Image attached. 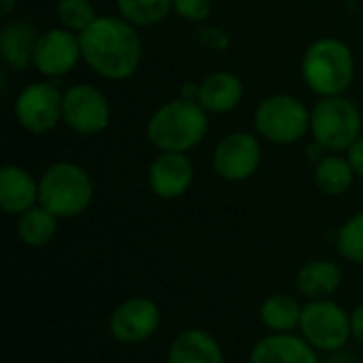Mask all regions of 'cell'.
Wrapping results in <instances>:
<instances>
[{
	"instance_id": "cell-2",
	"label": "cell",
	"mask_w": 363,
	"mask_h": 363,
	"mask_svg": "<svg viewBox=\"0 0 363 363\" xmlns=\"http://www.w3.org/2000/svg\"><path fill=\"white\" fill-rule=\"evenodd\" d=\"M208 132V113L189 98L162 104L147 123V138L166 153H187L198 147Z\"/></svg>"
},
{
	"instance_id": "cell-16",
	"label": "cell",
	"mask_w": 363,
	"mask_h": 363,
	"mask_svg": "<svg viewBox=\"0 0 363 363\" xmlns=\"http://www.w3.org/2000/svg\"><path fill=\"white\" fill-rule=\"evenodd\" d=\"M242 100V81L228 70L206 74L198 85V104L206 113L223 115L234 111Z\"/></svg>"
},
{
	"instance_id": "cell-26",
	"label": "cell",
	"mask_w": 363,
	"mask_h": 363,
	"mask_svg": "<svg viewBox=\"0 0 363 363\" xmlns=\"http://www.w3.org/2000/svg\"><path fill=\"white\" fill-rule=\"evenodd\" d=\"M172 11L187 21H204L213 11V0H172Z\"/></svg>"
},
{
	"instance_id": "cell-5",
	"label": "cell",
	"mask_w": 363,
	"mask_h": 363,
	"mask_svg": "<svg viewBox=\"0 0 363 363\" xmlns=\"http://www.w3.org/2000/svg\"><path fill=\"white\" fill-rule=\"evenodd\" d=\"M311 132L325 151H349L362 136V111L347 96L321 98L311 111Z\"/></svg>"
},
{
	"instance_id": "cell-7",
	"label": "cell",
	"mask_w": 363,
	"mask_h": 363,
	"mask_svg": "<svg viewBox=\"0 0 363 363\" xmlns=\"http://www.w3.org/2000/svg\"><path fill=\"white\" fill-rule=\"evenodd\" d=\"M300 334L323 353H336L353 338L351 313L332 300H311L302 306Z\"/></svg>"
},
{
	"instance_id": "cell-14",
	"label": "cell",
	"mask_w": 363,
	"mask_h": 363,
	"mask_svg": "<svg viewBox=\"0 0 363 363\" xmlns=\"http://www.w3.org/2000/svg\"><path fill=\"white\" fill-rule=\"evenodd\" d=\"M249 363H319L317 349L300 334H270L262 338L251 355Z\"/></svg>"
},
{
	"instance_id": "cell-23",
	"label": "cell",
	"mask_w": 363,
	"mask_h": 363,
	"mask_svg": "<svg viewBox=\"0 0 363 363\" xmlns=\"http://www.w3.org/2000/svg\"><path fill=\"white\" fill-rule=\"evenodd\" d=\"M119 15L136 28L160 23L172 11V0H115Z\"/></svg>"
},
{
	"instance_id": "cell-1",
	"label": "cell",
	"mask_w": 363,
	"mask_h": 363,
	"mask_svg": "<svg viewBox=\"0 0 363 363\" xmlns=\"http://www.w3.org/2000/svg\"><path fill=\"white\" fill-rule=\"evenodd\" d=\"M83 62L108 81L130 79L143 60V40L136 26L123 17L102 15L79 34Z\"/></svg>"
},
{
	"instance_id": "cell-20",
	"label": "cell",
	"mask_w": 363,
	"mask_h": 363,
	"mask_svg": "<svg viewBox=\"0 0 363 363\" xmlns=\"http://www.w3.org/2000/svg\"><path fill=\"white\" fill-rule=\"evenodd\" d=\"M259 319L264 328L272 334H289L294 330H300L302 306L296 298L287 294H272L262 302Z\"/></svg>"
},
{
	"instance_id": "cell-21",
	"label": "cell",
	"mask_w": 363,
	"mask_h": 363,
	"mask_svg": "<svg viewBox=\"0 0 363 363\" xmlns=\"http://www.w3.org/2000/svg\"><path fill=\"white\" fill-rule=\"evenodd\" d=\"M355 170L349 164L347 157H340L336 153L325 155L317 166H315V185L319 191L325 196H342L351 189L355 181Z\"/></svg>"
},
{
	"instance_id": "cell-15",
	"label": "cell",
	"mask_w": 363,
	"mask_h": 363,
	"mask_svg": "<svg viewBox=\"0 0 363 363\" xmlns=\"http://www.w3.org/2000/svg\"><path fill=\"white\" fill-rule=\"evenodd\" d=\"M36 28L26 19H11L0 30V57L13 70H26L34 62L38 43Z\"/></svg>"
},
{
	"instance_id": "cell-17",
	"label": "cell",
	"mask_w": 363,
	"mask_h": 363,
	"mask_svg": "<svg viewBox=\"0 0 363 363\" xmlns=\"http://www.w3.org/2000/svg\"><path fill=\"white\" fill-rule=\"evenodd\" d=\"M38 204V181L19 166L0 170V208L6 215H21Z\"/></svg>"
},
{
	"instance_id": "cell-11",
	"label": "cell",
	"mask_w": 363,
	"mask_h": 363,
	"mask_svg": "<svg viewBox=\"0 0 363 363\" xmlns=\"http://www.w3.org/2000/svg\"><path fill=\"white\" fill-rule=\"evenodd\" d=\"M160 319L162 315L153 300L128 298L111 313L108 332L121 345H138L157 332Z\"/></svg>"
},
{
	"instance_id": "cell-8",
	"label": "cell",
	"mask_w": 363,
	"mask_h": 363,
	"mask_svg": "<svg viewBox=\"0 0 363 363\" xmlns=\"http://www.w3.org/2000/svg\"><path fill=\"white\" fill-rule=\"evenodd\" d=\"M64 94L51 81L28 83L13 106L17 123L30 134H47L62 121Z\"/></svg>"
},
{
	"instance_id": "cell-3",
	"label": "cell",
	"mask_w": 363,
	"mask_h": 363,
	"mask_svg": "<svg viewBox=\"0 0 363 363\" xmlns=\"http://www.w3.org/2000/svg\"><path fill=\"white\" fill-rule=\"evenodd\" d=\"M355 77L351 47L334 36L315 40L302 57V79L321 98L342 96Z\"/></svg>"
},
{
	"instance_id": "cell-18",
	"label": "cell",
	"mask_w": 363,
	"mask_h": 363,
	"mask_svg": "<svg viewBox=\"0 0 363 363\" xmlns=\"http://www.w3.org/2000/svg\"><path fill=\"white\" fill-rule=\"evenodd\" d=\"M166 363H225V357L211 332L189 328L172 340Z\"/></svg>"
},
{
	"instance_id": "cell-25",
	"label": "cell",
	"mask_w": 363,
	"mask_h": 363,
	"mask_svg": "<svg viewBox=\"0 0 363 363\" xmlns=\"http://www.w3.org/2000/svg\"><path fill=\"white\" fill-rule=\"evenodd\" d=\"M336 247L345 259L353 264H363V211L345 221L338 232Z\"/></svg>"
},
{
	"instance_id": "cell-29",
	"label": "cell",
	"mask_w": 363,
	"mask_h": 363,
	"mask_svg": "<svg viewBox=\"0 0 363 363\" xmlns=\"http://www.w3.org/2000/svg\"><path fill=\"white\" fill-rule=\"evenodd\" d=\"M15 4H17V0H0V15L2 17H9L11 11L15 9Z\"/></svg>"
},
{
	"instance_id": "cell-22",
	"label": "cell",
	"mask_w": 363,
	"mask_h": 363,
	"mask_svg": "<svg viewBox=\"0 0 363 363\" xmlns=\"http://www.w3.org/2000/svg\"><path fill=\"white\" fill-rule=\"evenodd\" d=\"M57 232V217L43 204H36L19 215L17 234L28 247H45L53 240Z\"/></svg>"
},
{
	"instance_id": "cell-4",
	"label": "cell",
	"mask_w": 363,
	"mask_h": 363,
	"mask_svg": "<svg viewBox=\"0 0 363 363\" xmlns=\"http://www.w3.org/2000/svg\"><path fill=\"white\" fill-rule=\"evenodd\" d=\"M94 200V183L85 168L72 162L51 164L38 179V204L57 219L83 215Z\"/></svg>"
},
{
	"instance_id": "cell-10",
	"label": "cell",
	"mask_w": 363,
	"mask_h": 363,
	"mask_svg": "<svg viewBox=\"0 0 363 363\" xmlns=\"http://www.w3.org/2000/svg\"><path fill=\"white\" fill-rule=\"evenodd\" d=\"M259 162L262 145L251 132L228 134L213 153V170L230 183H240L253 177L259 168Z\"/></svg>"
},
{
	"instance_id": "cell-6",
	"label": "cell",
	"mask_w": 363,
	"mask_h": 363,
	"mask_svg": "<svg viewBox=\"0 0 363 363\" xmlns=\"http://www.w3.org/2000/svg\"><path fill=\"white\" fill-rule=\"evenodd\" d=\"M255 132L274 145H294L311 130V111L289 94H274L255 108Z\"/></svg>"
},
{
	"instance_id": "cell-27",
	"label": "cell",
	"mask_w": 363,
	"mask_h": 363,
	"mask_svg": "<svg viewBox=\"0 0 363 363\" xmlns=\"http://www.w3.org/2000/svg\"><path fill=\"white\" fill-rule=\"evenodd\" d=\"M347 160H349V164L353 166V170H355V174L357 177H362L363 179V134L349 147V151H347Z\"/></svg>"
},
{
	"instance_id": "cell-24",
	"label": "cell",
	"mask_w": 363,
	"mask_h": 363,
	"mask_svg": "<svg viewBox=\"0 0 363 363\" xmlns=\"http://www.w3.org/2000/svg\"><path fill=\"white\" fill-rule=\"evenodd\" d=\"M55 13H57L62 28L74 34H81L98 19L96 9L89 0H60L55 6Z\"/></svg>"
},
{
	"instance_id": "cell-19",
	"label": "cell",
	"mask_w": 363,
	"mask_h": 363,
	"mask_svg": "<svg viewBox=\"0 0 363 363\" xmlns=\"http://www.w3.org/2000/svg\"><path fill=\"white\" fill-rule=\"evenodd\" d=\"M342 283V270L330 259H313L304 264L296 277V287L306 302L330 300Z\"/></svg>"
},
{
	"instance_id": "cell-9",
	"label": "cell",
	"mask_w": 363,
	"mask_h": 363,
	"mask_svg": "<svg viewBox=\"0 0 363 363\" xmlns=\"http://www.w3.org/2000/svg\"><path fill=\"white\" fill-rule=\"evenodd\" d=\"M62 121L81 136H94L108 128L111 104L102 89L89 83H77L64 91Z\"/></svg>"
},
{
	"instance_id": "cell-13",
	"label": "cell",
	"mask_w": 363,
	"mask_h": 363,
	"mask_svg": "<svg viewBox=\"0 0 363 363\" xmlns=\"http://www.w3.org/2000/svg\"><path fill=\"white\" fill-rule=\"evenodd\" d=\"M194 181V164L185 153L162 151L149 166V187L162 200L183 196Z\"/></svg>"
},
{
	"instance_id": "cell-28",
	"label": "cell",
	"mask_w": 363,
	"mask_h": 363,
	"mask_svg": "<svg viewBox=\"0 0 363 363\" xmlns=\"http://www.w3.org/2000/svg\"><path fill=\"white\" fill-rule=\"evenodd\" d=\"M351 328H353V338L363 347V302L351 313Z\"/></svg>"
},
{
	"instance_id": "cell-12",
	"label": "cell",
	"mask_w": 363,
	"mask_h": 363,
	"mask_svg": "<svg viewBox=\"0 0 363 363\" xmlns=\"http://www.w3.org/2000/svg\"><path fill=\"white\" fill-rule=\"evenodd\" d=\"M79 60H83L79 34L66 28H51L38 36L32 64L40 74L57 79L68 74Z\"/></svg>"
}]
</instances>
